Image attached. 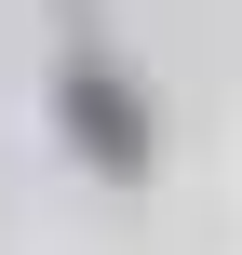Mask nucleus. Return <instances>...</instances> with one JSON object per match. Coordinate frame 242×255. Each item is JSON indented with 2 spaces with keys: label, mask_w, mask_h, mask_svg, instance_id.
<instances>
[{
  "label": "nucleus",
  "mask_w": 242,
  "mask_h": 255,
  "mask_svg": "<svg viewBox=\"0 0 242 255\" xmlns=\"http://www.w3.org/2000/svg\"><path fill=\"white\" fill-rule=\"evenodd\" d=\"M54 121H67V161H94L108 188H135V175H148V94H135L121 67L67 54V67H54Z\"/></svg>",
  "instance_id": "obj_1"
}]
</instances>
